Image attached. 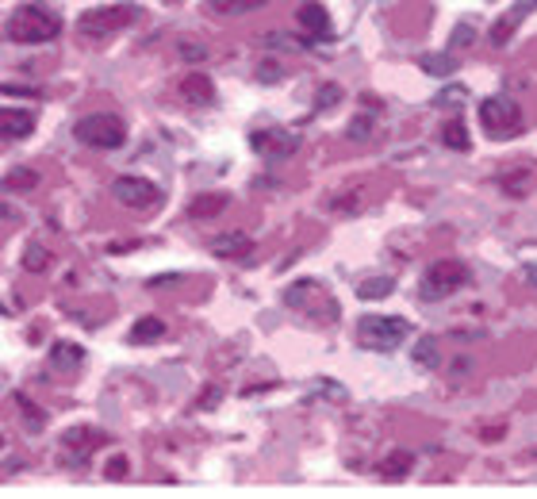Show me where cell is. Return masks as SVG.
<instances>
[{
	"label": "cell",
	"instance_id": "obj_21",
	"mask_svg": "<svg viewBox=\"0 0 537 499\" xmlns=\"http://www.w3.org/2000/svg\"><path fill=\"white\" fill-rule=\"evenodd\" d=\"M392 288H395L392 277H369V281L357 285V296L361 300H384V296H392Z\"/></svg>",
	"mask_w": 537,
	"mask_h": 499
},
{
	"label": "cell",
	"instance_id": "obj_6",
	"mask_svg": "<svg viewBox=\"0 0 537 499\" xmlns=\"http://www.w3.org/2000/svg\"><path fill=\"white\" fill-rule=\"evenodd\" d=\"M469 285V269H464L461 261H453V258H446V261H434L426 269V277H423V296L426 300H441V296H453L457 288H464Z\"/></svg>",
	"mask_w": 537,
	"mask_h": 499
},
{
	"label": "cell",
	"instance_id": "obj_20",
	"mask_svg": "<svg viewBox=\"0 0 537 499\" xmlns=\"http://www.w3.org/2000/svg\"><path fill=\"white\" fill-rule=\"evenodd\" d=\"M265 0H207V8L215 12V16H246V12L261 8Z\"/></svg>",
	"mask_w": 537,
	"mask_h": 499
},
{
	"label": "cell",
	"instance_id": "obj_19",
	"mask_svg": "<svg viewBox=\"0 0 537 499\" xmlns=\"http://www.w3.org/2000/svg\"><path fill=\"white\" fill-rule=\"evenodd\" d=\"M441 143H446L449 150H469L472 138H469V127H464V120L457 115V120H449L446 127H441Z\"/></svg>",
	"mask_w": 537,
	"mask_h": 499
},
{
	"label": "cell",
	"instance_id": "obj_1",
	"mask_svg": "<svg viewBox=\"0 0 537 499\" xmlns=\"http://www.w3.org/2000/svg\"><path fill=\"white\" fill-rule=\"evenodd\" d=\"M4 35L12 43L23 46H39V43H54L62 35V16L51 12L46 4H19L4 23Z\"/></svg>",
	"mask_w": 537,
	"mask_h": 499
},
{
	"label": "cell",
	"instance_id": "obj_25",
	"mask_svg": "<svg viewBox=\"0 0 537 499\" xmlns=\"http://www.w3.org/2000/svg\"><path fill=\"white\" fill-rule=\"evenodd\" d=\"M415 362L423 365V369H434V365H438V342H434V339H418V346H415Z\"/></svg>",
	"mask_w": 537,
	"mask_h": 499
},
{
	"label": "cell",
	"instance_id": "obj_4",
	"mask_svg": "<svg viewBox=\"0 0 537 499\" xmlns=\"http://www.w3.org/2000/svg\"><path fill=\"white\" fill-rule=\"evenodd\" d=\"M407 319L400 316H365L357 323V342L365 346V350H395L403 339H407Z\"/></svg>",
	"mask_w": 537,
	"mask_h": 499
},
{
	"label": "cell",
	"instance_id": "obj_34",
	"mask_svg": "<svg viewBox=\"0 0 537 499\" xmlns=\"http://www.w3.org/2000/svg\"><path fill=\"white\" fill-rule=\"evenodd\" d=\"M166 4H181V0H166Z\"/></svg>",
	"mask_w": 537,
	"mask_h": 499
},
{
	"label": "cell",
	"instance_id": "obj_32",
	"mask_svg": "<svg viewBox=\"0 0 537 499\" xmlns=\"http://www.w3.org/2000/svg\"><path fill=\"white\" fill-rule=\"evenodd\" d=\"M461 97H464V89H461V85H453L449 92H441L438 104H453V100H461Z\"/></svg>",
	"mask_w": 537,
	"mask_h": 499
},
{
	"label": "cell",
	"instance_id": "obj_3",
	"mask_svg": "<svg viewBox=\"0 0 537 499\" xmlns=\"http://www.w3.org/2000/svg\"><path fill=\"white\" fill-rule=\"evenodd\" d=\"M74 135H77V143H85V146L120 150L127 143V123L120 120V115L100 112V115H85V120L74 127Z\"/></svg>",
	"mask_w": 537,
	"mask_h": 499
},
{
	"label": "cell",
	"instance_id": "obj_9",
	"mask_svg": "<svg viewBox=\"0 0 537 499\" xmlns=\"http://www.w3.org/2000/svg\"><path fill=\"white\" fill-rule=\"evenodd\" d=\"M296 146H300V138L288 135V131H280V127L253 131V150H258L261 158H288V154H296Z\"/></svg>",
	"mask_w": 537,
	"mask_h": 499
},
{
	"label": "cell",
	"instance_id": "obj_22",
	"mask_svg": "<svg viewBox=\"0 0 537 499\" xmlns=\"http://www.w3.org/2000/svg\"><path fill=\"white\" fill-rule=\"evenodd\" d=\"M423 69L434 77H449V74H457V54H426Z\"/></svg>",
	"mask_w": 537,
	"mask_h": 499
},
{
	"label": "cell",
	"instance_id": "obj_2",
	"mask_svg": "<svg viewBox=\"0 0 537 499\" xmlns=\"http://www.w3.org/2000/svg\"><path fill=\"white\" fill-rule=\"evenodd\" d=\"M138 16H143V8H138V4L92 8V12H85V16H81L77 35H81V39H92V43H104V39H112V35H120L123 27H131Z\"/></svg>",
	"mask_w": 537,
	"mask_h": 499
},
{
	"label": "cell",
	"instance_id": "obj_5",
	"mask_svg": "<svg viewBox=\"0 0 537 499\" xmlns=\"http://www.w3.org/2000/svg\"><path fill=\"white\" fill-rule=\"evenodd\" d=\"M480 123L492 138H515L522 131V108L510 97H487L480 104Z\"/></svg>",
	"mask_w": 537,
	"mask_h": 499
},
{
	"label": "cell",
	"instance_id": "obj_11",
	"mask_svg": "<svg viewBox=\"0 0 537 499\" xmlns=\"http://www.w3.org/2000/svg\"><path fill=\"white\" fill-rule=\"evenodd\" d=\"M35 131V115L23 108H0V138H23Z\"/></svg>",
	"mask_w": 537,
	"mask_h": 499
},
{
	"label": "cell",
	"instance_id": "obj_18",
	"mask_svg": "<svg viewBox=\"0 0 537 499\" xmlns=\"http://www.w3.org/2000/svg\"><path fill=\"white\" fill-rule=\"evenodd\" d=\"M81 357H85V350H81V346H74V342H54V346H51V365H54V369H77Z\"/></svg>",
	"mask_w": 537,
	"mask_h": 499
},
{
	"label": "cell",
	"instance_id": "obj_31",
	"mask_svg": "<svg viewBox=\"0 0 537 499\" xmlns=\"http://www.w3.org/2000/svg\"><path fill=\"white\" fill-rule=\"evenodd\" d=\"M181 58H189V62H204L207 51L200 43H181Z\"/></svg>",
	"mask_w": 537,
	"mask_h": 499
},
{
	"label": "cell",
	"instance_id": "obj_16",
	"mask_svg": "<svg viewBox=\"0 0 537 499\" xmlns=\"http://www.w3.org/2000/svg\"><path fill=\"white\" fill-rule=\"evenodd\" d=\"M135 346H150V342H161L166 339V319H158V316H143L131 327V334H127Z\"/></svg>",
	"mask_w": 537,
	"mask_h": 499
},
{
	"label": "cell",
	"instance_id": "obj_26",
	"mask_svg": "<svg viewBox=\"0 0 537 499\" xmlns=\"http://www.w3.org/2000/svg\"><path fill=\"white\" fill-rule=\"evenodd\" d=\"M39 184V173L35 169H12L4 177V189H35Z\"/></svg>",
	"mask_w": 537,
	"mask_h": 499
},
{
	"label": "cell",
	"instance_id": "obj_7",
	"mask_svg": "<svg viewBox=\"0 0 537 499\" xmlns=\"http://www.w3.org/2000/svg\"><path fill=\"white\" fill-rule=\"evenodd\" d=\"M112 196L120 204H127V207H154V204H161V189L154 181H146V177H120L112 184Z\"/></svg>",
	"mask_w": 537,
	"mask_h": 499
},
{
	"label": "cell",
	"instance_id": "obj_8",
	"mask_svg": "<svg viewBox=\"0 0 537 499\" xmlns=\"http://www.w3.org/2000/svg\"><path fill=\"white\" fill-rule=\"evenodd\" d=\"M323 292V285H315V281H296L284 292V300H288V308H307L311 316H319V308H315V296ZM319 304H323V316L326 319H334L338 316V308L331 304V296H319Z\"/></svg>",
	"mask_w": 537,
	"mask_h": 499
},
{
	"label": "cell",
	"instance_id": "obj_35",
	"mask_svg": "<svg viewBox=\"0 0 537 499\" xmlns=\"http://www.w3.org/2000/svg\"><path fill=\"white\" fill-rule=\"evenodd\" d=\"M0 449H4V438H0Z\"/></svg>",
	"mask_w": 537,
	"mask_h": 499
},
{
	"label": "cell",
	"instance_id": "obj_33",
	"mask_svg": "<svg viewBox=\"0 0 537 499\" xmlns=\"http://www.w3.org/2000/svg\"><path fill=\"white\" fill-rule=\"evenodd\" d=\"M530 281H533V288H537V265H530Z\"/></svg>",
	"mask_w": 537,
	"mask_h": 499
},
{
	"label": "cell",
	"instance_id": "obj_29",
	"mask_svg": "<svg viewBox=\"0 0 537 499\" xmlns=\"http://www.w3.org/2000/svg\"><path fill=\"white\" fill-rule=\"evenodd\" d=\"M127 472H131V465H127V457H123V454H115V457L108 461V465H104V477H108V480H123Z\"/></svg>",
	"mask_w": 537,
	"mask_h": 499
},
{
	"label": "cell",
	"instance_id": "obj_17",
	"mask_svg": "<svg viewBox=\"0 0 537 499\" xmlns=\"http://www.w3.org/2000/svg\"><path fill=\"white\" fill-rule=\"evenodd\" d=\"M227 207V196L223 192H204V196H196V200L189 204V215L192 219H212V215H219Z\"/></svg>",
	"mask_w": 537,
	"mask_h": 499
},
{
	"label": "cell",
	"instance_id": "obj_27",
	"mask_svg": "<svg viewBox=\"0 0 537 499\" xmlns=\"http://www.w3.org/2000/svg\"><path fill=\"white\" fill-rule=\"evenodd\" d=\"M372 131H377V115H372V112H361L357 120L349 123V138H357V143H361V138H369Z\"/></svg>",
	"mask_w": 537,
	"mask_h": 499
},
{
	"label": "cell",
	"instance_id": "obj_14",
	"mask_svg": "<svg viewBox=\"0 0 537 499\" xmlns=\"http://www.w3.org/2000/svg\"><path fill=\"white\" fill-rule=\"evenodd\" d=\"M104 442H108V434L92 431V426H69V431H62V449H81V454H89L92 446H104Z\"/></svg>",
	"mask_w": 537,
	"mask_h": 499
},
{
	"label": "cell",
	"instance_id": "obj_15",
	"mask_svg": "<svg viewBox=\"0 0 537 499\" xmlns=\"http://www.w3.org/2000/svg\"><path fill=\"white\" fill-rule=\"evenodd\" d=\"M250 250H253V238L242 235V230H230V235H223V238L212 242V253H215V258H246Z\"/></svg>",
	"mask_w": 537,
	"mask_h": 499
},
{
	"label": "cell",
	"instance_id": "obj_23",
	"mask_svg": "<svg viewBox=\"0 0 537 499\" xmlns=\"http://www.w3.org/2000/svg\"><path fill=\"white\" fill-rule=\"evenodd\" d=\"M46 265H51V250L39 246V242H31V246L23 250V269H27V273H43Z\"/></svg>",
	"mask_w": 537,
	"mask_h": 499
},
{
	"label": "cell",
	"instance_id": "obj_12",
	"mask_svg": "<svg viewBox=\"0 0 537 499\" xmlns=\"http://www.w3.org/2000/svg\"><path fill=\"white\" fill-rule=\"evenodd\" d=\"M411 469H415V454L411 449H392L388 457H380V480H403V477H411Z\"/></svg>",
	"mask_w": 537,
	"mask_h": 499
},
{
	"label": "cell",
	"instance_id": "obj_28",
	"mask_svg": "<svg viewBox=\"0 0 537 499\" xmlns=\"http://www.w3.org/2000/svg\"><path fill=\"white\" fill-rule=\"evenodd\" d=\"M338 100H342V89H338V85H323V89H319V97H315V112L334 108Z\"/></svg>",
	"mask_w": 537,
	"mask_h": 499
},
{
	"label": "cell",
	"instance_id": "obj_10",
	"mask_svg": "<svg viewBox=\"0 0 537 499\" xmlns=\"http://www.w3.org/2000/svg\"><path fill=\"white\" fill-rule=\"evenodd\" d=\"M300 27L307 31V39H331V16H326L323 4H315V0H307L300 12H296Z\"/></svg>",
	"mask_w": 537,
	"mask_h": 499
},
{
	"label": "cell",
	"instance_id": "obj_13",
	"mask_svg": "<svg viewBox=\"0 0 537 499\" xmlns=\"http://www.w3.org/2000/svg\"><path fill=\"white\" fill-rule=\"evenodd\" d=\"M181 97L196 104V108H207V104L215 100V85H212V77H204V74H189L181 81Z\"/></svg>",
	"mask_w": 537,
	"mask_h": 499
},
{
	"label": "cell",
	"instance_id": "obj_30",
	"mask_svg": "<svg viewBox=\"0 0 537 499\" xmlns=\"http://www.w3.org/2000/svg\"><path fill=\"white\" fill-rule=\"evenodd\" d=\"M469 39H476V31L469 27V23H457V31H453V43H449V51H461Z\"/></svg>",
	"mask_w": 537,
	"mask_h": 499
},
{
	"label": "cell",
	"instance_id": "obj_24",
	"mask_svg": "<svg viewBox=\"0 0 537 499\" xmlns=\"http://www.w3.org/2000/svg\"><path fill=\"white\" fill-rule=\"evenodd\" d=\"M503 189H507V192H515V196H526V192L533 189V173L515 169L510 177H503Z\"/></svg>",
	"mask_w": 537,
	"mask_h": 499
}]
</instances>
